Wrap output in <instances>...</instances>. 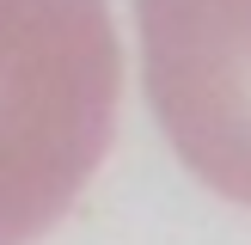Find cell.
Segmentation results:
<instances>
[{
    "label": "cell",
    "mask_w": 251,
    "mask_h": 245,
    "mask_svg": "<svg viewBox=\"0 0 251 245\" xmlns=\"http://www.w3.org/2000/svg\"><path fill=\"white\" fill-rule=\"evenodd\" d=\"M123 55L104 0H0V245L74 208L117 129Z\"/></svg>",
    "instance_id": "6da1fadb"
},
{
    "label": "cell",
    "mask_w": 251,
    "mask_h": 245,
    "mask_svg": "<svg viewBox=\"0 0 251 245\" xmlns=\"http://www.w3.org/2000/svg\"><path fill=\"white\" fill-rule=\"evenodd\" d=\"M141 80L172 153L251 208V0H135Z\"/></svg>",
    "instance_id": "7a4b0ae2"
}]
</instances>
